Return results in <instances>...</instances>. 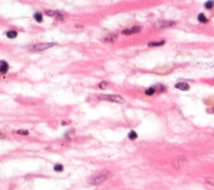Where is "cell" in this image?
I'll list each match as a JSON object with an SVG mask.
<instances>
[{
	"instance_id": "18",
	"label": "cell",
	"mask_w": 214,
	"mask_h": 190,
	"mask_svg": "<svg viewBox=\"0 0 214 190\" xmlns=\"http://www.w3.org/2000/svg\"><path fill=\"white\" fill-rule=\"evenodd\" d=\"M116 38H117V36H116V35H114V36L110 35V36H108V37L105 38L104 40H105V41H108V42H111V41H114Z\"/></svg>"
},
{
	"instance_id": "5",
	"label": "cell",
	"mask_w": 214,
	"mask_h": 190,
	"mask_svg": "<svg viewBox=\"0 0 214 190\" xmlns=\"http://www.w3.org/2000/svg\"><path fill=\"white\" fill-rule=\"evenodd\" d=\"M141 31V27L139 26H133L132 28H129V29H124L122 31L123 35L125 36H129V35H132V34H136V33H140Z\"/></svg>"
},
{
	"instance_id": "10",
	"label": "cell",
	"mask_w": 214,
	"mask_h": 190,
	"mask_svg": "<svg viewBox=\"0 0 214 190\" xmlns=\"http://www.w3.org/2000/svg\"><path fill=\"white\" fill-rule=\"evenodd\" d=\"M204 7H205V9H209V10H211L214 8V0H208L205 3H204Z\"/></svg>"
},
{
	"instance_id": "8",
	"label": "cell",
	"mask_w": 214,
	"mask_h": 190,
	"mask_svg": "<svg viewBox=\"0 0 214 190\" xmlns=\"http://www.w3.org/2000/svg\"><path fill=\"white\" fill-rule=\"evenodd\" d=\"M175 24L174 22H168V21H164V22H159L157 24V27L158 28H166V27H171Z\"/></svg>"
},
{
	"instance_id": "3",
	"label": "cell",
	"mask_w": 214,
	"mask_h": 190,
	"mask_svg": "<svg viewBox=\"0 0 214 190\" xmlns=\"http://www.w3.org/2000/svg\"><path fill=\"white\" fill-rule=\"evenodd\" d=\"M100 99H104V101H109V102H114V103H123L124 99H123L120 95L118 94H108V95H100L99 96Z\"/></svg>"
},
{
	"instance_id": "13",
	"label": "cell",
	"mask_w": 214,
	"mask_h": 190,
	"mask_svg": "<svg viewBox=\"0 0 214 190\" xmlns=\"http://www.w3.org/2000/svg\"><path fill=\"white\" fill-rule=\"evenodd\" d=\"M156 93V90H155V88L153 87V88H149V89H147L146 91H145V94L146 95H148V96H151V95H154Z\"/></svg>"
},
{
	"instance_id": "16",
	"label": "cell",
	"mask_w": 214,
	"mask_h": 190,
	"mask_svg": "<svg viewBox=\"0 0 214 190\" xmlns=\"http://www.w3.org/2000/svg\"><path fill=\"white\" fill-rule=\"evenodd\" d=\"M63 170H64V166L62 164H55L54 165V171L55 172H62Z\"/></svg>"
},
{
	"instance_id": "6",
	"label": "cell",
	"mask_w": 214,
	"mask_h": 190,
	"mask_svg": "<svg viewBox=\"0 0 214 190\" xmlns=\"http://www.w3.org/2000/svg\"><path fill=\"white\" fill-rule=\"evenodd\" d=\"M175 88L177 90H182V91H188L189 90V84L186 82H179L175 84Z\"/></svg>"
},
{
	"instance_id": "20",
	"label": "cell",
	"mask_w": 214,
	"mask_h": 190,
	"mask_svg": "<svg viewBox=\"0 0 214 190\" xmlns=\"http://www.w3.org/2000/svg\"><path fill=\"white\" fill-rule=\"evenodd\" d=\"M107 82H101L100 83V89H106L107 88Z\"/></svg>"
},
{
	"instance_id": "7",
	"label": "cell",
	"mask_w": 214,
	"mask_h": 190,
	"mask_svg": "<svg viewBox=\"0 0 214 190\" xmlns=\"http://www.w3.org/2000/svg\"><path fill=\"white\" fill-rule=\"evenodd\" d=\"M9 69V64L6 60H0V74H6Z\"/></svg>"
},
{
	"instance_id": "14",
	"label": "cell",
	"mask_w": 214,
	"mask_h": 190,
	"mask_svg": "<svg viewBox=\"0 0 214 190\" xmlns=\"http://www.w3.org/2000/svg\"><path fill=\"white\" fill-rule=\"evenodd\" d=\"M128 137L131 139V141H134V139H136L137 138V134H136V132L135 131H131L129 133V135H128Z\"/></svg>"
},
{
	"instance_id": "17",
	"label": "cell",
	"mask_w": 214,
	"mask_h": 190,
	"mask_svg": "<svg viewBox=\"0 0 214 190\" xmlns=\"http://www.w3.org/2000/svg\"><path fill=\"white\" fill-rule=\"evenodd\" d=\"M154 88L156 90V92H163L165 90V88L163 87V85H160V84H159V85H155Z\"/></svg>"
},
{
	"instance_id": "22",
	"label": "cell",
	"mask_w": 214,
	"mask_h": 190,
	"mask_svg": "<svg viewBox=\"0 0 214 190\" xmlns=\"http://www.w3.org/2000/svg\"><path fill=\"white\" fill-rule=\"evenodd\" d=\"M212 112L214 113V107H213V109H212Z\"/></svg>"
},
{
	"instance_id": "21",
	"label": "cell",
	"mask_w": 214,
	"mask_h": 190,
	"mask_svg": "<svg viewBox=\"0 0 214 190\" xmlns=\"http://www.w3.org/2000/svg\"><path fill=\"white\" fill-rule=\"evenodd\" d=\"M2 138H6V136H5V134H3V133L0 132V139H2Z\"/></svg>"
},
{
	"instance_id": "2",
	"label": "cell",
	"mask_w": 214,
	"mask_h": 190,
	"mask_svg": "<svg viewBox=\"0 0 214 190\" xmlns=\"http://www.w3.org/2000/svg\"><path fill=\"white\" fill-rule=\"evenodd\" d=\"M55 43H52V42H43V43H36L34 45L28 46V50H30L32 52H40V51H45V50H48L50 48L54 46Z\"/></svg>"
},
{
	"instance_id": "9",
	"label": "cell",
	"mask_w": 214,
	"mask_h": 190,
	"mask_svg": "<svg viewBox=\"0 0 214 190\" xmlns=\"http://www.w3.org/2000/svg\"><path fill=\"white\" fill-rule=\"evenodd\" d=\"M6 35H7V37L10 38V39H13V38H16L17 37V33H16L15 30H9Z\"/></svg>"
},
{
	"instance_id": "1",
	"label": "cell",
	"mask_w": 214,
	"mask_h": 190,
	"mask_svg": "<svg viewBox=\"0 0 214 190\" xmlns=\"http://www.w3.org/2000/svg\"><path fill=\"white\" fill-rule=\"evenodd\" d=\"M109 176H110L109 172H100V173H96V174H94L93 176L90 177L89 181L91 185H100V184H102L103 181L107 180Z\"/></svg>"
},
{
	"instance_id": "12",
	"label": "cell",
	"mask_w": 214,
	"mask_h": 190,
	"mask_svg": "<svg viewBox=\"0 0 214 190\" xmlns=\"http://www.w3.org/2000/svg\"><path fill=\"white\" fill-rule=\"evenodd\" d=\"M165 43V41H157V42H149L148 46H160Z\"/></svg>"
},
{
	"instance_id": "15",
	"label": "cell",
	"mask_w": 214,
	"mask_h": 190,
	"mask_svg": "<svg viewBox=\"0 0 214 190\" xmlns=\"http://www.w3.org/2000/svg\"><path fill=\"white\" fill-rule=\"evenodd\" d=\"M34 17H35V20L37 21L38 23H41L42 22V14L41 13H35V15H34Z\"/></svg>"
},
{
	"instance_id": "4",
	"label": "cell",
	"mask_w": 214,
	"mask_h": 190,
	"mask_svg": "<svg viewBox=\"0 0 214 190\" xmlns=\"http://www.w3.org/2000/svg\"><path fill=\"white\" fill-rule=\"evenodd\" d=\"M46 14L48 16H51V17H55L57 20H63V14L59 11H53V10H47L46 11Z\"/></svg>"
},
{
	"instance_id": "19",
	"label": "cell",
	"mask_w": 214,
	"mask_h": 190,
	"mask_svg": "<svg viewBox=\"0 0 214 190\" xmlns=\"http://www.w3.org/2000/svg\"><path fill=\"white\" fill-rule=\"evenodd\" d=\"M16 133L20 135H28V131L27 130H17Z\"/></svg>"
},
{
	"instance_id": "11",
	"label": "cell",
	"mask_w": 214,
	"mask_h": 190,
	"mask_svg": "<svg viewBox=\"0 0 214 190\" xmlns=\"http://www.w3.org/2000/svg\"><path fill=\"white\" fill-rule=\"evenodd\" d=\"M198 21H199L200 23H203V24H204V23L208 22V19L205 17V15H204L203 13H200V14L198 15Z\"/></svg>"
}]
</instances>
